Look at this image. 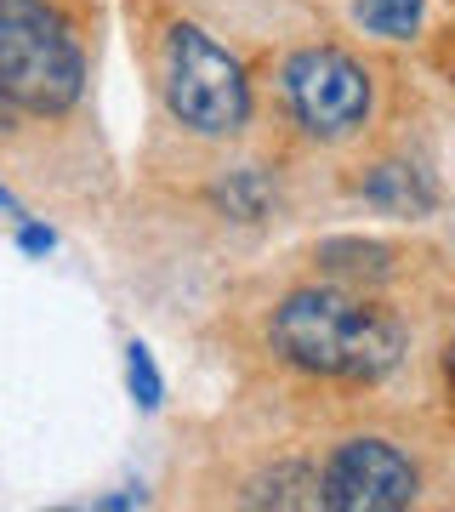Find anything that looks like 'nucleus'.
<instances>
[{
    "label": "nucleus",
    "mask_w": 455,
    "mask_h": 512,
    "mask_svg": "<svg viewBox=\"0 0 455 512\" xmlns=\"http://www.w3.org/2000/svg\"><path fill=\"white\" fill-rule=\"evenodd\" d=\"M359 194H364L370 211L399 217V222H421V217H433V211H438L433 171H421L416 160H376L359 177Z\"/></svg>",
    "instance_id": "nucleus-6"
},
{
    "label": "nucleus",
    "mask_w": 455,
    "mask_h": 512,
    "mask_svg": "<svg viewBox=\"0 0 455 512\" xmlns=\"http://www.w3.org/2000/svg\"><path fill=\"white\" fill-rule=\"evenodd\" d=\"M18 120H23V109H12V103L0 97V137H12V131H18Z\"/></svg>",
    "instance_id": "nucleus-12"
},
{
    "label": "nucleus",
    "mask_w": 455,
    "mask_h": 512,
    "mask_svg": "<svg viewBox=\"0 0 455 512\" xmlns=\"http://www.w3.org/2000/svg\"><path fill=\"white\" fill-rule=\"evenodd\" d=\"M313 262H319V279L347 285V291H370L376 279L393 274V251L376 239H325L313 251Z\"/></svg>",
    "instance_id": "nucleus-7"
},
{
    "label": "nucleus",
    "mask_w": 455,
    "mask_h": 512,
    "mask_svg": "<svg viewBox=\"0 0 455 512\" xmlns=\"http://www.w3.org/2000/svg\"><path fill=\"white\" fill-rule=\"evenodd\" d=\"M421 501V473L393 439L353 433L330 444L319 467V507L330 512H404Z\"/></svg>",
    "instance_id": "nucleus-5"
},
{
    "label": "nucleus",
    "mask_w": 455,
    "mask_h": 512,
    "mask_svg": "<svg viewBox=\"0 0 455 512\" xmlns=\"http://www.w3.org/2000/svg\"><path fill=\"white\" fill-rule=\"evenodd\" d=\"M217 205L239 222H262L273 211V183L262 171H251V165H245V171H228L217 183Z\"/></svg>",
    "instance_id": "nucleus-8"
},
{
    "label": "nucleus",
    "mask_w": 455,
    "mask_h": 512,
    "mask_svg": "<svg viewBox=\"0 0 455 512\" xmlns=\"http://www.w3.org/2000/svg\"><path fill=\"white\" fill-rule=\"evenodd\" d=\"M126 387H131V399L143 404V410H160L165 382H160V365H154V353H148L143 342L126 348Z\"/></svg>",
    "instance_id": "nucleus-10"
},
{
    "label": "nucleus",
    "mask_w": 455,
    "mask_h": 512,
    "mask_svg": "<svg viewBox=\"0 0 455 512\" xmlns=\"http://www.w3.org/2000/svg\"><path fill=\"white\" fill-rule=\"evenodd\" d=\"M0 211H6V217H23V205H18V194H12V188L0 183Z\"/></svg>",
    "instance_id": "nucleus-14"
},
{
    "label": "nucleus",
    "mask_w": 455,
    "mask_h": 512,
    "mask_svg": "<svg viewBox=\"0 0 455 512\" xmlns=\"http://www.w3.org/2000/svg\"><path fill=\"white\" fill-rule=\"evenodd\" d=\"M160 97L165 114L194 137L228 143L251 126V80L228 46L205 35L200 23H171L160 40Z\"/></svg>",
    "instance_id": "nucleus-3"
},
{
    "label": "nucleus",
    "mask_w": 455,
    "mask_h": 512,
    "mask_svg": "<svg viewBox=\"0 0 455 512\" xmlns=\"http://www.w3.org/2000/svg\"><path fill=\"white\" fill-rule=\"evenodd\" d=\"M421 0H353V18H359L364 35H382V40H410L421 29Z\"/></svg>",
    "instance_id": "nucleus-9"
},
{
    "label": "nucleus",
    "mask_w": 455,
    "mask_h": 512,
    "mask_svg": "<svg viewBox=\"0 0 455 512\" xmlns=\"http://www.w3.org/2000/svg\"><path fill=\"white\" fill-rule=\"evenodd\" d=\"M91 86V35L69 0H0V97L57 120Z\"/></svg>",
    "instance_id": "nucleus-2"
},
{
    "label": "nucleus",
    "mask_w": 455,
    "mask_h": 512,
    "mask_svg": "<svg viewBox=\"0 0 455 512\" xmlns=\"http://www.w3.org/2000/svg\"><path fill=\"white\" fill-rule=\"evenodd\" d=\"M444 387H450V399H455V336L444 342Z\"/></svg>",
    "instance_id": "nucleus-13"
},
{
    "label": "nucleus",
    "mask_w": 455,
    "mask_h": 512,
    "mask_svg": "<svg viewBox=\"0 0 455 512\" xmlns=\"http://www.w3.org/2000/svg\"><path fill=\"white\" fill-rule=\"evenodd\" d=\"M279 92H285V114L296 120V131L313 143L359 137L376 109L370 69L359 57H347L342 46H302L279 74Z\"/></svg>",
    "instance_id": "nucleus-4"
},
{
    "label": "nucleus",
    "mask_w": 455,
    "mask_h": 512,
    "mask_svg": "<svg viewBox=\"0 0 455 512\" xmlns=\"http://www.w3.org/2000/svg\"><path fill=\"white\" fill-rule=\"evenodd\" d=\"M268 348L302 376L364 387L404 365L410 330L370 291H347V285L319 279V285H302V291L273 302Z\"/></svg>",
    "instance_id": "nucleus-1"
},
{
    "label": "nucleus",
    "mask_w": 455,
    "mask_h": 512,
    "mask_svg": "<svg viewBox=\"0 0 455 512\" xmlns=\"http://www.w3.org/2000/svg\"><path fill=\"white\" fill-rule=\"evenodd\" d=\"M18 251L52 256L57 251V234H52V228H40V222H29V217H18Z\"/></svg>",
    "instance_id": "nucleus-11"
}]
</instances>
